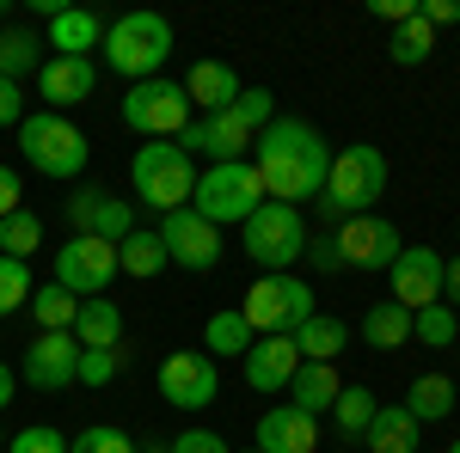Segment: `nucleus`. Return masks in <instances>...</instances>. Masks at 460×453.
<instances>
[{
	"label": "nucleus",
	"instance_id": "obj_1",
	"mask_svg": "<svg viewBox=\"0 0 460 453\" xmlns=\"http://www.w3.org/2000/svg\"><path fill=\"white\" fill-rule=\"evenodd\" d=\"M252 166L264 178V196L270 203H288L301 209L307 196L325 190V172H332V147L307 117H270L258 141H252Z\"/></svg>",
	"mask_w": 460,
	"mask_h": 453
},
{
	"label": "nucleus",
	"instance_id": "obj_2",
	"mask_svg": "<svg viewBox=\"0 0 460 453\" xmlns=\"http://www.w3.org/2000/svg\"><path fill=\"white\" fill-rule=\"evenodd\" d=\"M387 196V153L356 141V147H338L332 153V172H325V190H319V209L325 214H368Z\"/></svg>",
	"mask_w": 460,
	"mask_h": 453
},
{
	"label": "nucleus",
	"instance_id": "obj_3",
	"mask_svg": "<svg viewBox=\"0 0 460 453\" xmlns=\"http://www.w3.org/2000/svg\"><path fill=\"white\" fill-rule=\"evenodd\" d=\"M172 56V25L160 13H123L105 25V68L123 74L129 86L136 80H154Z\"/></svg>",
	"mask_w": 460,
	"mask_h": 453
},
{
	"label": "nucleus",
	"instance_id": "obj_4",
	"mask_svg": "<svg viewBox=\"0 0 460 453\" xmlns=\"http://www.w3.org/2000/svg\"><path fill=\"white\" fill-rule=\"evenodd\" d=\"M129 184L147 209L172 214V209H190V190H197V160L178 147V141H142L136 160H129Z\"/></svg>",
	"mask_w": 460,
	"mask_h": 453
},
{
	"label": "nucleus",
	"instance_id": "obj_5",
	"mask_svg": "<svg viewBox=\"0 0 460 453\" xmlns=\"http://www.w3.org/2000/svg\"><path fill=\"white\" fill-rule=\"evenodd\" d=\"M19 153H25V166L43 178H80L86 172V135L74 129L62 110H25V123H19Z\"/></svg>",
	"mask_w": 460,
	"mask_h": 453
},
{
	"label": "nucleus",
	"instance_id": "obj_6",
	"mask_svg": "<svg viewBox=\"0 0 460 453\" xmlns=\"http://www.w3.org/2000/svg\"><path fill=\"white\" fill-rule=\"evenodd\" d=\"M319 307H314V288L283 270V276H258L246 288V307L240 318L252 325V337H295V325H307Z\"/></svg>",
	"mask_w": 460,
	"mask_h": 453
},
{
	"label": "nucleus",
	"instance_id": "obj_7",
	"mask_svg": "<svg viewBox=\"0 0 460 453\" xmlns=\"http://www.w3.org/2000/svg\"><path fill=\"white\" fill-rule=\"evenodd\" d=\"M258 203H270L264 196V178L252 160H234V166H209V172L197 178V190H190V214H203L209 227H227V221H240L246 227V214Z\"/></svg>",
	"mask_w": 460,
	"mask_h": 453
},
{
	"label": "nucleus",
	"instance_id": "obj_8",
	"mask_svg": "<svg viewBox=\"0 0 460 453\" xmlns=\"http://www.w3.org/2000/svg\"><path fill=\"white\" fill-rule=\"evenodd\" d=\"M246 251L252 264H264V276H283L307 257V221L288 203H258L246 214Z\"/></svg>",
	"mask_w": 460,
	"mask_h": 453
},
{
	"label": "nucleus",
	"instance_id": "obj_9",
	"mask_svg": "<svg viewBox=\"0 0 460 453\" xmlns=\"http://www.w3.org/2000/svg\"><path fill=\"white\" fill-rule=\"evenodd\" d=\"M123 123H129L142 141H178L184 129H190V99H184V86L166 80V74L136 80V86L123 92Z\"/></svg>",
	"mask_w": 460,
	"mask_h": 453
},
{
	"label": "nucleus",
	"instance_id": "obj_10",
	"mask_svg": "<svg viewBox=\"0 0 460 453\" xmlns=\"http://www.w3.org/2000/svg\"><path fill=\"white\" fill-rule=\"evenodd\" d=\"M332 251H338V270H393V257L405 251V240L381 214H350L332 233Z\"/></svg>",
	"mask_w": 460,
	"mask_h": 453
},
{
	"label": "nucleus",
	"instance_id": "obj_11",
	"mask_svg": "<svg viewBox=\"0 0 460 453\" xmlns=\"http://www.w3.org/2000/svg\"><path fill=\"white\" fill-rule=\"evenodd\" d=\"M111 276H117V245L93 240V233H74V240L56 251V288H68L74 301L105 294Z\"/></svg>",
	"mask_w": 460,
	"mask_h": 453
},
{
	"label": "nucleus",
	"instance_id": "obj_12",
	"mask_svg": "<svg viewBox=\"0 0 460 453\" xmlns=\"http://www.w3.org/2000/svg\"><path fill=\"white\" fill-rule=\"evenodd\" d=\"M160 398L178 405V411H209L215 398H221V374H215V362L203 349H178L160 362Z\"/></svg>",
	"mask_w": 460,
	"mask_h": 453
},
{
	"label": "nucleus",
	"instance_id": "obj_13",
	"mask_svg": "<svg viewBox=\"0 0 460 453\" xmlns=\"http://www.w3.org/2000/svg\"><path fill=\"white\" fill-rule=\"evenodd\" d=\"M160 245H166V264H178V270H215L221 264V227H209L203 214H190V209H172L160 227Z\"/></svg>",
	"mask_w": 460,
	"mask_h": 453
},
{
	"label": "nucleus",
	"instance_id": "obj_14",
	"mask_svg": "<svg viewBox=\"0 0 460 453\" xmlns=\"http://www.w3.org/2000/svg\"><path fill=\"white\" fill-rule=\"evenodd\" d=\"M252 141H258V135L240 123V110L227 105V110H215V117H190V129L178 135V147H184L190 160L203 153L209 166H234V160H246Z\"/></svg>",
	"mask_w": 460,
	"mask_h": 453
},
{
	"label": "nucleus",
	"instance_id": "obj_15",
	"mask_svg": "<svg viewBox=\"0 0 460 453\" xmlns=\"http://www.w3.org/2000/svg\"><path fill=\"white\" fill-rule=\"evenodd\" d=\"M19 374L31 392H62V386L80 380V344L74 331H37V344H25V362Z\"/></svg>",
	"mask_w": 460,
	"mask_h": 453
},
{
	"label": "nucleus",
	"instance_id": "obj_16",
	"mask_svg": "<svg viewBox=\"0 0 460 453\" xmlns=\"http://www.w3.org/2000/svg\"><path fill=\"white\" fill-rule=\"evenodd\" d=\"M68 221H74V233H93V240H105V245H123L129 233H136V203H129V196H111V190H74Z\"/></svg>",
	"mask_w": 460,
	"mask_h": 453
},
{
	"label": "nucleus",
	"instance_id": "obj_17",
	"mask_svg": "<svg viewBox=\"0 0 460 453\" xmlns=\"http://www.w3.org/2000/svg\"><path fill=\"white\" fill-rule=\"evenodd\" d=\"M393 301L405 307V313H424L442 301V251H429V245H405L399 257H393Z\"/></svg>",
	"mask_w": 460,
	"mask_h": 453
},
{
	"label": "nucleus",
	"instance_id": "obj_18",
	"mask_svg": "<svg viewBox=\"0 0 460 453\" xmlns=\"http://www.w3.org/2000/svg\"><path fill=\"white\" fill-rule=\"evenodd\" d=\"M93 86H99L93 56H43V68H37V92L49 99V110L86 105V99H93Z\"/></svg>",
	"mask_w": 460,
	"mask_h": 453
},
{
	"label": "nucleus",
	"instance_id": "obj_19",
	"mask_svg": "<svg viewBox=\"0 0 460 453\" xmlns=\"http://www.w3.org/2000/svg\"><path fill=\"white\" fill-rule=\"evenodd\" d=\"M258 453H319V417L277 405L258 417Z\"/></svg>",
	"mask_w": 460,
	"mask_h": 453
},
{
	"label": "nucleus",
	"instance_id": "obj_20",
	"mask_svg": "<svg viewBox=\"0 0 460 453\" xmlns=\"http://www.w3.org/2000/svg\"><path fill=\"white\" fill-rule=\"evenodd\" d=\"M295 368H301V349L295 337H258L246 349V386L252 392H283L295 380Z\"/></svg>",
	"mask_w": 460,
	"mask_h": 453
},
{
	"label": "nucleus",
	"instance_id": "obj_21",
	"mask_svg": "<svg viewBox=\"0 0 460 453\" xmlns=\"http://www.w3.org/2000/svg\"><path fill=\"white\" fill-rule=\"evenodd\" d=\"M178 86H184V99H190V105L203 110V117H215V110H227L234 99H240V92H246V86H240V74L227 68V62H197V68L184 74Z\"/></svg>",
	"mask_w": 460,
	"mask_h": 453
},
{
	"label": "nucleus",
	"instance_id": "obj_22",
	"mask_svg": "<svg viewBox=\"0 0 460 453\" xmlns=\"http://www.w3.org/2000/svg\"><path fill=\"white\" fill-rule=\"evenodd\" d=\"M99 43H105V19H99L93 6H74L68 0V6L49 19V49H56V56H93Z\"/></svg>",
	"mask_w": 460,
	"mask_h": 453
},
{
	"label": "nucleus",
	"instance_id": "obj_23",
	"mask_svg": "<svg viewBox=\"0 0 460 453\" xmlns=\"http://www.w3.org/2000/svg\"><path fill=\"white\" fill-rule=\"evenodd\" d=\"M283 392H288V405H295V411H307V417H325V411L338 405L344 380H338V368H332V362H301V368H295V380H288Z\"/></svg>",
	"mask_w": 460,
	"mask_h": 453
},
{
	"label": "nucleus",
	"instance_id": "obj_24",
	"mask_svg": "<svg viewBox=\"0 0 460 453\" xmlns=\"http://www.w3.org/2000/svg\"><path fill=\"white\" fill-rule=\"evenodd\" d=\"M74 344L80 349H117L123 344V313H117V301H105V294L80 301V313H74Z\"/></svg>",
	"mask_w": 460,
	"mask_h": 453
},
{
	"label": "nucleus",
	"instance_id": "obj_25",
	"mask_svg": "<svg viewBox=\"0 0 460 453\" xmlns=\"http://www.w3.org/2000/svg\"><path fill=\"white\" fill-rule=\"evenodd\" d=\"M418 429L424 423L411 417L405 405H381L375 423H368V435H362V448L368 453H418Z\"/></svg>",
	"mask_w": 460,
	"mask_h": 453
},
{
	"label": "nucleus",
	"instance_id": "obj_26",
	"mask_svg": "<svg viewBox=\"0 0 460 453\" xmlns=\"http://www.w3.org/2000/svg\"><path fill=\"white\" fill-rule=\"evenodd\" d=\"M399 405H405L418 423H442L460 405V386L448 380V374H418V380H411V392H405Z\"/></svg>",
	"mask_w": 460,
	"mask_h": 453
},
{
	"label": "nucleus",
	"instance_id": "obj_27",
	"mask_svg": "<svg viewBox=\"0 0 460 453\" xmlns=\"http://www.w3.org/2000/svg\"><path fill=\"white\" fill-rule=\"evenodd\" d=\"M362 344L381 349V355L405 349V344H411V313H405L399 301H381V307H368V313H362Z\"/></svg>",
	"mask_w": 460,
	"mask_h": 453
},
{
	"label": "nucleus",
	"instance_id": "obj_28",
	"mask_svg": "<svg viewBox=\"0 0 460 453\" xmlns=\"http://www.w3.org/2000/svg\"><path fill=\"white\" fill-rule=\"evenodd\" d=\"M252 344H258V337H252V325L240 318V307L209 313V325H203V355H209V362H221V355H246Z\"/></svg>",
	"mask_w": 460,
	"mask_h": 453
},
{
	"label": "nucleus",
	"instance_id": "obj_29",
	"mask_svg": "<svg viewBox=\"0 0 460 453\" xmlns=\"http://www.w3.org/2000/svg\"><path fill=\"white\" fill-rule=\"evenodd\" d=\"M43 68V37L25 25H0V80H25Z\"/></svg>",
	"mask_w": 460,
	"mask_h": 453
},
{
	"label": "nucleus",
	"instance_id": "obj_30",
	"mask_svg": "<svg viewBox=\"0 0 460 453\" xmlns=\"http://www.w3.org/2000/svg\"><path fill=\"white\" fill-rule=\"evenodd\" d=\"M381 411V398H375V386H344L338 392V405H332V423H338V435L344 441H362L368 435V423Z\"/></svg>",
	"mask_w": 460,
	"mask_h": 453
},
{
	"label": "nucleus",
	"instance_id": "obj_31",
	"mask_svg": "<svg viewBox=\"0 0 460 453\" xmlns=\"http://www.w3.org/2000/svg\"><path fill=\"white\" fill-rule=\"evenodd\" d=\"M117 270H123V276H136V282L160 276V270H166V245H160V233H147V227H136L129 240L117 245Z\"/></svg>",
	"mask_w": 460,
	"mask_h": 453
},
{
	"label": "nucleus",
	"instance_id": "obj_32",
	"mask_svg": "<svg viewBox=\"0 0 460 453\" xmlns=\"http://www.w3.org/2000/svg\"><path fill=\"white\" fill-rule=\"evenodd\" d=\"M344 344H350L344 318H325V313H314L307 325H295V349H301V362H332V355H338Z\"/></svg>",
	"mask_w": 460,
	"mask_h": 453
},
{
	"label": "nucleus",
	"instance_id": "obj_33",
	"mask_svg": "<svg viewBox=\"0 0 460 453\" xmlns=\"http://www.w3.org/2000/svg\"><path fill=\"white\" fill-rule=\"evenodd\" d=\"M74 313H80V301H74L68 288H37L31 294V318H37V331H74Z\"/></svg>",
	"mask_w": 460,
	"mask_h": 453
},
{
	"label": "nucleus",
	"instance_id": "obj_34",
	"mask_svg": "<svg viewBox=\"0 0 460 453\" xmlns=\"http://www.w3.org/2000/svg\"><path fill=\"white\" fill-rule=\"evenodd\" d=\"M429 49H436V31H429L418 13H411L405 25H393V62H399V68H424Z\"/></svg>",
	"mask_w": 460,
	"mask_h": 453
},
{
	"label": "nucleus",
	"instance_id": "obj_35",
	"mask_svg": "<svg viewBox=\"0 0 460 453\" xmlns=\"http://www.w3.org/2000/svg\"><path fill=\"white\" fill-rule=\"evenodd\" d=\"M37 245H43V221H37L31 209H19V214L0 221V257H25V264H31Z\"/></svg>",
	"mask_w": 460,
	"mask_h": 453
},
{
	"label": "nucleus",
	"instance_id": "obj_36",
	"mask_svg": "<svg viewBox=\"0 0 460 453\" xmlns=\"http://www.w3.org/2000/svg\"><path fill=\"white\" fill-rule=\"evenodd\" d=\"M411 337L418 344H429V349H448V344H460V318H455V307H424V313H411Z\"/></svg>",
	"mask_w": 460,
	"mask_h": 453
},
{
	"label": "nucleus",
	"instance_id": "obj_37",
	"mask_svg": "<svg viewBox=\"0 0 460 453\" xmlns=\"http://www.w3.org/2000/svg\"><path fill=\"white\" fill-rule=\"evenodd\" d=\"M37 282H31V264L25 257H0V318L19 313V307H31Z\"/></svg>",
	"mask_w": 460,
	"mask_h": 453
},
{
	"label": "nucleus",
	"instance_id": "obj_38",
	"mask_svg": "<svg viewBox=\"0 0 460 453\" xmlns=\"http://www.w3.org/2000/svg\"><path fill=\"white\" fill-rule=\"evenodd\" d=\"M68 453H142L117 423H93V429H80V435H68Z\"/></svg>",
	"mask_w": 460,
	"mask_h": 453
},
{
	"label": "nucleus",
	"instance_id": "obj_39",
	"mask_svg": "<svg viewBox=\"0 0 460 453\" xmlns=\"http://www.w3.org/2000/svg\"><path fill=\"white\" fill-rule=\"evenodd\" d=\"M117 374H123V344L117 349H80V386L99 392V386H111Z\"/></svg>",
	"mask_w": 460,
	"mask_h": 453
},
{
	"label": "nucleus",
	"instance_id": "obj_40",
	"mask_svg": "<svg viewBox=\"0 0 460 453\" xmlns=\"http://www.w3.org/2000/svg\"><path fill=\"white\" fill-rule=\"evenodd\" d=\"M6 453H68V435L49 429V423H31L19 435H6Z\"/></svg>",
	"mask_w": 460,
	"mask_h": 453
},
{
	"label": "nucleus",
	"instance_id": "obj_41",
	"mask_svg": "<svg viewBox=\"0 0 460 453\" xmlns=\"http://www.w3.org/2000/svg\"><path fill=\"white\" fill-rule=\"evenodd\" d=\"M234 110H240V123H246L252 135H258V129L277 117V92H264V86H246V92L234 99Z\"/></svg>",
	"mask_w": 460,
	"mask_h": 453
},
{
	"label": "nucleus",
	"instance_id": "obj_42",
	"mask_svg": "<svg viewBox=\"0 0 460 453\" xmlns=\"http://www.w3.org/2000/svg\"><path fill=\"white\" fill-rule=\"evenodd\" d=\"M166 448H172V453H234L221 435H215V429H184V435H172V441H166Z\"/></svg>",
	"mask_w": 460,
	"mask_h": 453
},
{
	"label": "nucleus",
	"instance_id": "obj_43",
	"mask_svg": "<svg viewBox=\"0 0 460 453\" xmlns=\"http://www.w3.org/2000/svg\"><path fill=\"white\" fill-rule=\"evenodd\" d=\"M19 123H25V86L0 80V129H19Z\"/></svg>",
	"mask_w": 460,
	"mask_h": 453
},
{
	"label": "nucleus",
	"instance_id": "obj_44",
	"mask_svg": "<svg viewBox=\"0 0 460 453\" xmlns=\"http://www.w3.org/2000/svg\"><path fill=\"white\" fill-rule=\"evenodd\" d=\"M418 19H424L429 31H442V25H455V31H460V0H424Z\"/></svg>",
	"mask_w": 460,
	"mask_h": 453
},
{
	"label": "nucleus",
	"instance_id": "obj_45",
	"mask_svg": "<svg viewBox=\"0 0 460 453\" xmlns=\"http://www.w3.org/2000/svg\"><path fill=\"white\" fill-rule=\"evenodd\" d=\"M19 209H25V184H19L13 166H0V221H6V214H19Z\"/></svg>",
	"mask_w": 460,
	"mask_h": 453
},
{
	"label": "nucleus",
	"instance_id": "obj_46",
	"mask_svg": "<svg viewBox=\"0 0 460 453\" xmlns=\"http://www.w3.org/2000/svg\"><path fill=\"white\" fill-rule=\"evenodd\" d=\"M442 307H460V257L442 264Z\"/></svg>",
	"mask_w": 460,
	"mask_h": 453
},
{
	"label": "nucleus",
	"instance_id": "obj_47",
	"mask_svg": "<svg viewBox=\"0 0 460 453\" xmlns=\"http://www.w3.org/2000/svg\"><path fill=\"white\" fill-rule=\"evenodd\" d=\"M411 13H418L411 0H375V19H387V25H405Z\"/></svg>",
	"mask_w": 460,
	"mask_h": 453
},
{
	"label": "nucleus",
	"instance_id": "obj_48",
	"mask_svg": "<svg viewBox=\"0 0 460 453\" xmlns=\"http://www.w3.org/2000/svg\"><path fill=\"white\" fill-rule=\"evenodd\" d=\"M307 257H314L319 270H338V251H332V240H307Z\"/></svg>",
	"mask_w": 460,
	"mask_h": 453
},
{
	"label": "nucleus",
	"instance_id": "obj_49",
	"mask_svg": "<svg viewBox=\"0 0 460 453\" xmlns=\"http://www.w3.org/2000/svg\"><path fill=\"white\" fill-rule=\"evenodd\" d=\"M13 398H19V374H13V368H6V362H0V411H6V405H13Z\"/></svg>",
	"mask_w": 460,
	"mask_h": 453
},
{
	"label": "nucleus",
	"instance_id": "obj_50",
	"mask_svg": "<svg viewBox=\"0 0 460 453\" xmlns=\"http://www.w3.org/2000/svg\"><path fill=\"white\" fill-rule=\"evenodd\" d=\"M0 453H6V435H0Z\"/></svg>",
	"mask_w": 460,
	"mask_h": 453
},
{
	"label": "nucleus",
	"instance_id": "obj_51",
	"mask_svg": "<svg viewBox=\"0 0 460 453\" xmlns=\"http://www.w3.org/2000/svg\"><path fill=\"white\" fill-rule=\"evenodd\" d=\"M448 453H460V441H455V448H448Z\"/></svg>",
	"mask_w": 460,
	"mask_h": 453
},
{
	"label": "nucleus",
	"instance_id": "obj_52",
	"mask_svg": "<svg viewBox=\"0 0 460 453\" xmlns=\"http://www.w3.org/2000/svg\"><path fill=\"white\" fill-rule=\"evenodd\" d=\"M0 13H6V0H0Z\"/></svg>",
	"mask_w": 460,
	"mask_h": 453
},
{
	"label": "nucleus",
	"instance_id": "obj_53",
	"mask_svg": "<svg viewBox=\"0 0 460 453\" xmlns=\"http://www.w3.org/2000/svg\"><path fill=\"white\" fill-rule=\"evenodd\" d=\"M246 453H258V448H246Z\"/></svg>",
	"mask_w": 460,
	"mask_h": 453
}]
</instances>
